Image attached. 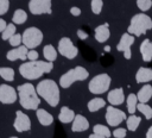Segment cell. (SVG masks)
<instances>
[{
	"instance_id": "7",
	"label": "cell",
	"mask_w": 152,
	"mask_h": 138,
	"mask_svg": "<svg viewBox=\"0 0 152 138\" xmlns=\"http://www.w3.org/2000/svg\"><path fill=\"white\" fill-rule=\"evenodd\" d=\"M43 32L34 26L27 27L21 34L23 43L27 49H34L38 45H40L43 42Z\"/></svg>"
},
{
	"instance_id": "40",
	"label": "cell",
	"mask_w": 152,
	"mask_h": 138,
	"mask_svg": "<svg viewBox=\"0 0 152 138\" xmlns=\"http://www.w3.org/2000/svg\"><path fill=\"white\" fill-rule=\"evenodd\" d=\"M6 26H7L6 21H5L4 19H1V18H0V32H2V31L6 29Z\"/></svg>"
},
{
	"instance_id": "23",
	"label": "cell",
	"mask_w": 152,
	"mask_h": 138,
	"mask_svg": "<svg viewBox=\"0 0 152 138\" xmlns=\"http://www.w3.org/2000/svg\"><path fill=\"white\" fill-rule=\"evenodd\" d=\"M104 106H106V101H104V99H102V98H94V99L89 100V101H88V105H87L88 111L91 112V113L100 111V109L103 108Z\"/></svg>"
},
{
	"instance_id": "4",
	"label": "cell",
	"mask_w": 152,
	"mask_h": 138,
	"mask_svg": "<svg viewBox=\"0 0 152 138\" xmlns=\"http://www.w3.org/2000/svg\"><path fill=\"white\" fill-rule=\"evenodd\" d=\"M151 29H152L151 17L145 13H138L131 18V23L127 27V32L133 34L134 37H140Z\"/></svg>"
},
{
	"instance_id": "36",
	"label": "cell",
	"mask_w": 152,
	"mask_h": 138,
	"mask_svg": "<svg viewBox=\"0 0 152 138\" xmlns=\"http://www.w3.org/2000/svg\"><path fill=\"white\" fill-rule=\"evenodd\" d=\"M10 8V0H0V15L7 13Z\"/></svg>"
},
{
	"instance_id": "30",
	"label": "cell",
	"mask_w": 152,
	"mask_h": 138,
	"mask_svg": "<svg viewBox=\"0 0 152 138\" xmlns=\"http://www.w3.org/2000/svg\"><path fill=\"white\" fill-rule=\"evenodd\" d=\"M0 76L5 81H13L14 80V70L11 67H1L0 68Z\"/></svg>"
},
{
	"instance_id": "11",
	"label": "cell",
	"mask_w": 152,
	"mask_h": 138,
	"mask_svg": "<svg viewBox=\"0 0 152 138\" xmlns=\"http://www.w3.org/2000/svg\"><path fill=\"white\" fill-rule=\"evenodd\" d=\"M134 40H135V37L128 32L124 33L116 45V50L120 51V52H124V57L126 59H129L131 56H132V51H131V46L134 44Z\"/></svg>"
},
{
	"instance_id": "25",
	"label": "cell",
	"mask_w": 152,
	"mask_h": 138,
	"mask_svg": "<svg viewBox=\"0 0 152 138\" xmlns=\"http://www.w3.org/2000/svg\"><path fill=\"white\" fill-rule=\"evenodd\" d=\"M43 55H44V58L48 62H53V61L57 59V50L55 49V46L52 44H48V45L44 46Z\"/></svg>"
},
{
	"instance_id": "22",
	"label": "cell",
	"mask_w": 152,
	"mask_h": 138,
	"mask_svg": "<svg viewBox=\"0 0 152 138\" xmlns=\"http://www.w3.org/2000/svg\"><path fill=\"white\" fill-rule=\"evenodd\" d=\"M75 118V112L69 108L68 106H63L61 107V111H59V114H58V120L63 124H69V123H72Z\"/></svg>"
},
{
	"instance_id": "24",
	"label": "cell",
	"mask_w": 152,
	"mask_h": 138,
	"mask_svg": "<svg viewBox=\"0 0 152 138\" xmlns=\"http://www.w3.org/2000/svg\"><path fill=\"white\" fill-rule=\"evenodd\" d=\"M140 123H141V118L138 117V115H135V114H131L129 117L126 118V126H127V130H129V131H132V132H134V131L138 130Z\"/></svg>"
},
{
	"instance_id": "42",
	"label": "cell",
	"mask_w": 152,
	"mask_h": 138,
	"mask_svg": "<svg viewBox=\"0 0 152 138\" xmlns=\"http://www.w3.org/2000/svg\"><path fill=\"white\" fill-rule=\"evenodd\" d=\"M89 138H106V137L100 136V134H96V133H91V134H89Z\"/></svg>"
},
{
	"instance_id": "1",
	"label": "cell",
	"mask_w": 152,
	"mask_h": 138,
	"mask_svg": "<svg viewBox=\"0 0 152 138\" xmlns=\"http://www.w3.org/2000/svg\"><path fill=\"white\" fill-rule=\"evenodd\" d=\"M53 69V62L48 61H28L24 62L19 67L20 75L26 80H37L44 74L51 73Z\"/></svg>"
},
{
	"instance_id": "28",
	"label": "cell",
	"mask_w": 152,
	"mask_h": 138,
	"mask_svg": "<svg viewBox=\"0 0 152 138\" xmlns=\"http://www.w3.org/2000/svg\"><path fill=\"white\" fill-rule=\"evenodd\" d=\"M93 133L103 136V137H106V138L112 137V132H110V130L108 128V126H104V125H102V124H96V125H94V127H93Z\"/></svg>"
},
{
	"instance_id": "39",
	"label": "cell",
	"mask_w": 152,
	"mask_h": 138,
	"mask_svg": "<svg viewBox=\"0 0 152 138\" xmlns=\"http://www.w3.org/2000/svg\"><path fill=\"white\" fill-rule=\"evenodd\" d=\"M70 13H71L74 17H78V15H81V8H80V7L74 6V7H71V8H70Z\"/></svg>"
},
{
	"instance_id": "21",
	"label": "cell",
	"mask_w": 152,
	"mask_h": 138,
	"mask_svg": "<svg viewBox=\"0 0 152 138\" xmlns=\"http://www.w3.org/2000/svg\"><path fill=\"white\" fill-rule=\"evenodd\" d=\"M140 54L145 62L152 61V42L150 39H144L140 44Z\"/></svg>"
},
{
	"instance_id": "33",
	"label": "cell",
	"mask_w": 152,
	"mask_h": 138,
	"mask_svg": "<svg viewBox=\"0 0 152 138\" xmlns=\"http://www.w3.org/2000/svg\"><path fill=\"white\" fill-rule=\"evenodd\" d=\"M137 6L141 12H146L151 8L152 1L151 0H137Z\"/></svg>"
},
{
	"instance_id": "34",
	"label": "cell",
	"mask_w": 152,
	"mask_h": 138,
	"mask_svg": "<svg viewBox=\"0 0 152 138\" xmlns=\"http://www.w3.org/2000/svg\"><path fill=\"white\" fill-rule=\"evenodd\" d=\"M10 44L13 46V48H17V46H20V44L23 43V38H21V34H19V33H15V34H13L10 39Z\"/></svg>"
},
{
	"instance_id": "13",
	"label": "cell",
	"mask_w": 152,
	"mask_h": 138,
	"mask_svg": "<svg viewBox=\"0 0 152 138\" xmlns=\"http://www.w3.org/2000/svg\"><path fill=\"white\" fill-rule=\"evenodd\" d=\"M13 127L17 132H26L31 130V119L23 111L15 112V119L13 123Z\"/></svg>"
},
{
	"instance_id": "31",
	"label": "cell",
	"mask_w": 152,
	"mask_h": 138,
	"mask_svg": "<svg viewBox=\"0 0 152 138\" xmlns=\"http://www.w3.org/2000/svg\"><path fill=\"white\" fill-rule=\"evenodd\" d=\"M15 25L12 23V24H7V26H6V29L1 32V38L4 39V40H8L13 34H15Z\"/></svg>"
},
{
	"instance_id": "35",
	"label": "cell",
	"mask_w": 152,
	"mask_h": 138,
	"mask_svg": "<svg viewBox=\"0 0 152 138\" xmlns=\"http://www.w3.org/2000/svg\"><path fill=\"white\" fill-rule=\"evenodd\" d=\"M126 134H127V130L124 128V127H116L112 132V136L115 137V138H125Z\"/></svg>"
},
{
	"instance_id": "32",
	"label": "cell",
	"mask_w": 152,
	"mask_h": 138,
	"mask_svg": "<svg viewBox=\"0 0 152 138\" xmlns=\"http://www.w3.org/2000/svg\"><path fill=\"white\" fill-rule=\"evenodd\" d=\"M90 7H91V12L94 14H100L101 11H102V7H103V1L102 0H91V4H90Z\"/></svg>"
},
{
	"instance_id": "27",
	"label": "cell",
	"mask_w": 152,
	"mask_h": 138,
	"mask_svg": "<svg viewBox=\"0 0 152 138\" xmlns=\"http://www.w3.org/2000/svg\"><path fill=\"white\" fill-rule=\"evenodd\" d=\"M26 19H27V13H26L24 10L18 8V10L14 11L13 17H12V21H13V24H18V25L24 24V23L26 21Z\"/></svg>"
},
{
	"instance_id": "15",
	"label": "cell",
	"mask_w": 152,
	"mask_h": 138,
	"mask_svg": "<svg viewBox=\"0 0 152 138\" xmlns=\"http://www.w3.org/2000/svg\"><path fill=\"white\" fill-rule=\"evenodd\" d=\"M89 128L88 119L82 114H75V118L71 123V131L72 132H83Z\"/></svg>"
},
{
	"instance_id": "5",
	"label": "cell",
	"mask_w": 152,
	"mask_h": 138,
	"mask_svg": "<svg viewBox=\"0 0 152 138\" xmlns=\"http://www.w3.org/2000/svg\"><path fill=\"white\" fill-rule=\"evenodd\" d=\"M89 77V71L81 67V65H76L71 69H69L66 73H64L61 77H59V86L64 89L69 88L71 84H74L75 82L78 81H84Z\"/></svg>"
},
{
	"instance_id": "37",
	"label": "cell",
	"mask_w": 152,
	"mask_h": 138,
	"mask_svg": "<svg viewBox=\"0 0 152 138\" xmlns=\"http://www.w3.org/2000/svg\"><path fill=\"white\" fill-rule=\"evenodd\" d=\"M39 57V54L36 50H28L27 51V59L30 61H37Z\"/></svg>"
},
{
	"instance_id": "10",
	"label": "cell",
	"mask_w": 152,
	"mask_h": 138,
	"mask_svg": "<svg viewBox=\"0 0 152 138\" xmlns=\"http://www.w3.org/2000/svg\"><path fill=\"white\" fill-rule=\"evenodd\" d=\"M126 113L114 106H108L106 108V121L109 126H119L124 120H126Z\"/></svg>"
},
{
	"instance_id": "44",
	"label": "cell",
	"mask_w": 152,
	"mask_h": 138,
	"mask_svg": "<svg viewBox=\"0 0 152 138\" xmlns=\"http://www.w3.org/2000/svg\"><path fill=\"white\" fill-rule=\"evenodd\" d=\"M10 138H18V137H10Z\"/></svg>"
},
{
	"instance_id": "6",
	"label": "cell",
	"mask_w": 152,
	"mask_h": 138,
	"mask_svg": "<svg viewBox=\"0 0 152 138\" xmlns=\"http://www.w3.org/2000/svg\"><path fill=\"white\" fill-rule=\"evenodd\" d=\"M110 83H112L110 76L108 74H106V73H102V74H99V75L94 76L89 81L88 88H89V92L90 93L99 95V94L106 93L109 89Z\"/></svg>"
},
{
	"instance_id": "12",
	"label": "cell",
	"mask_w": 152,
	"mask_h": 138,
	"mask_svg": "<svg viewBox=\"0 0 152 138\" xmlns=\"http://www.w3.org/2000/svg\"><path fill=\"white\" fill-rule=\"evenodd\" d=\"M18 99L17 90L10 84H0V102L5 105L14 104Z\"/></svg>"
},
{
	"instance_id": "16",
	"label": "cell",
	"mask_w": 152,
	"mask_h": 138,
	"mask_svg": "<svg viewBox=\"0 0 152 138\" xmlns=\"http://www.w3.org/2000/svg\"><path fill=\"white\" fill-rule=\"evenodd\" d=\"M125 93L122 88H114L112 89L108 95H107V100L112 106H119L125 101Z\"/></svg>"
},
{
	"instance_id": "17",
	"label": "cell",
	"mask_w": 152,
	"mask_h": 138,
	"mask_svg": "<svg viewBox=\"0 0 152 138\" xmlns=\"http://www.w3.org/2000/svg\"><path fill=\"white\" fill-rule=\"evenodd\" d=\"M94 37L99 43H104L106 40H108V38L110 37V31H109V25L108 24H102L99 25L95 31H94Z\"/></svg>"
},
{
	"instance_id": "38",
	"label": "cell",
	"mask_w": 152,
	"mask_h": 138,
	"mask_svg": "<svg viewBox=\"0 0 152 138\" xmlns=\"http://www.w3.org/2000/svg\"><path fill=\"white\" fill-rule=\"evenodd\" d=\"M77 37H78L80 39L84 40V39H87V38H88V33H87L86 31H83L82 29H80V30H77Z\"/></svg>"
},
{
	"instance_id": "26",
	"label": "cell",
	"mask_w": 152,
	"mask_h": 138,
	"mask_svg": "<svg viewBox=\"0 0 152 138\" xmlns=\"http://www.w3.org/2000/svg\"><path fill=\"white\" fill-rule=\"evenodd\" d=\"M138 98L137 94H128V96L126 98V104H127V111L129 114H134V112L137 111V105H138Z\"/></svg>"
},
{
	"instance_id": "14",
	"label": "cell",
	"mask_w": 152,
	"mask_h": 138,
	"mask_svg": "<svg viewBox=\"0 0 152 138\" xmlns=\"http://www.w3.org/2000/svg\"><path fill=\"white\" fill-rule=\"evenodd\" d=\"M27 51L28 49L25 45H20L17 48H13L6 54V58L8 61H17V59H27Z\"/></svg>"
},
{
	"instance_id": "9",
	"label": "cell",
	"mask_w": 152,
	"mask_h": 138,
	"mask_svg": "<svg viewBox=\"0 0 152 138\" xmlns=\"http://www.w3.org/2000/svg\"><path fill=\"white\" fill-rule=\"evenodd\" d=\"M52 1L51 0H30L28 10L34 15L51 14L52 13Z\"/></svg>"
},
{
	"instance_id": "43",
	"label": "cell",
	"mask_w": 152,
	"mask_h": 138,
	"mask_svg": "<svg viewBox=\"0 0 152 138\" xmlns=\"http://www.w3.org/2000/svg\"><path fill=\"white\" fill-rule=\"evenodd\" d=\"M103 50H104V51H106V52H109V51H110V46H109V45H106V46H104V49H103Z\"/></svg>"
},
{
	"instance_id": "3",
	"label": "cell",
	"mask_w": 152,
	"mask_h": 138,
	"mask_svg": "<svg viewBox=\"0 0 152 138\" xmlns=\"http://www.w3.org/2000/svg\"><path fill=\"white\" fill-rule=\"evenodd\" d=\"M36 90L39 98H43L51 107H56L59 104V96H61L59 86L53 80L46 79L40 81L37 84Z\"/></svg>"
},
{
	"instance_id": "18",
	"label": "cell",
	"mask_w": 152,
	"mask_h": 138,
	"mask_svg": "<svg viewBox=\"0 0 152 138\" xmlns=\"http://www.w3.org/2000/svg\"><path fill=\"white\" fill-rule=\"evenodd\" d=\"M137 83H148L152 81V69L147 67H140L135 73Z\"/></svg>"
},
{
	"instance_id": "2",
	"label": "cell",
	"mask_w": 152,
	"mask_h": 138,
	"mask_svg": "<svg viewBox=\"0 0 152 138\" xmlns=\"http://www.w3.org/2000/svg\"><path fill=\"white\" fill-rule=\"evenodd\" d=\"M17 93H18V99L21 107L31 111L38 109V106L40 105V99L33 84L28 82L23 83L17 87Z\"/></svg>"
},
{
	"instance_id": "29",
	"label": "cell",
	"mask_w": 152,
	"mask_h": 138,
	"mask_svg": "<svg viewBox=\"0 0 152 138\" xmlns=\"http://www.w3.org/2000/svg\"><path fill=\"white\" fill-rule=\"evenodd\" d=\"M137 109H138L140 113H142V115H144L147 120L152 119V107H151L148 104L138 102V105H137Z\"/></svg>"
},
{
	"instance_id": "8",
	"label": "cell",
	"mask_w": 152,
	"mask_h": 138,
	"mask_svg": "<svg viewBox=\"0 0 152 138\" xmlns=\"http://www.w3.org/2000/svg\"><path fill=\"white\" fill-rule=\"evenodd\" d=\"M57 50H58V52H59L63 57H65V58H68V59H72V58H75V57L78 55L77 48L74 45L72 40H71L69 37H62V38L59 39Z\"/></svg>"
},
{
	"instance_id": "41",
	"label": "cell",
	"mask_w": 152,
	"mask_h": 138,
	"mask_svg": "<svg viewBox=\"0 0 152 138\" xmlns=\"http://www.w3.org/2000/svg\"><path fill=\"white\" fill-rule=\"evenodd\" d=\"M146 138H152V126H150L146 131Z\"/></svg>"
},
{
	"instance_id": "19",
	"label": "cell",
	"mask_w": 152,
	"mask_h": 138,
	"mask_svg": "<svg viewBox=\"0 0 152 138\" xmlns=\"http://www.w3.org/2000/svg\"><path fill=\"white\" fill-rule=\"evenodd\" d=\"M36 117L39 121V124L42 126H50L53 123V117L51 113H49L48 111L43 109V108H38L36 109Z\"/></svg>"
},
{
	"instance_id": "20",
	"label": "cell",
	"mask_w": 152,
	"mask_h": 138,
	"mask_svg": "<svg viewBox=\"0 0 152 138\" xmlns=\"http://www.w3.org/2000/svg\"><path fill=\"white\" fill-rule=\"evenodd\" d=\"M137 98H138V101L139 102H142V104H147L151 99H152V86L146 83L144 84L139 92L137 93Z\"/></svg>"
}]
</instances>
